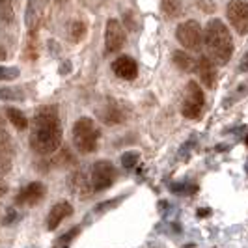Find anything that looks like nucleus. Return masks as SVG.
<instances>
[{
  "label": "nucleus",
  "instance_id": "2eb2a0df",
  "mask_svg": "<svg viewBox=\"0 0 248 248\" xmlns=\"http://www.w3.org/2000/svg\"><path fill=\"white\" fill-rule=\"evenodd\" d=\"M124 118L125 116L122 114V110L118 108V105L114 101H108L107 107L101 110V120L105 124H120V122H124Z\"/></svg>",
  "mask_w": 248,
  "mask_h": 248
},
{
  "label": "nucleus",
  "instance_id": "39448f33",
  "mask_svg": "<svg viewBox=\"0 0 248 248\" xmlns=\"http://www.w3.org/2000/svg\"><path fill=\"white\" fill-rule=\"evenodd\" d=\"M116 181V168L108 161H99L92 166L90 185L95 192H103Z\"/></svg>",
  "mask_w": 248,
  "mask_h": 248
},
{
  "label": "nucleus",
  "instance_id": "6ab92c4d",
  "mask_svg": "<svg viewBox=\"0 0 248 248\" xmlns=\"http://www.w3.org/2000/svg\"><path fill=\"white\" fill-rule=\"evenodd\" d=\"M0 19L4 23H13V19H15V0H0Z\"/></svg>",
  "mask_w": 248,
  "mask_h": 248
},
{
  "label": "nucleus",
  "instance_id": "f3484780",
  "mask_svg": "<svg viewBox=\"0 0 248 248\" xmlns=\"http://www.w3.org/2000/svg\"><path fill=\"white\" fill-rule=\"evenodd\" d=\"M174 63L181 71H194L196 69V62L192 60V56L183 52V50H175L174 52Z\"/></svg>",
  "mask_w": 248,
  "mask_h": 248
},
{
  "label": "nucleus",
  "instance_id": "7ed1b4c3",
  "mask_svg": "<svg viewBox=\"0 0 248 248\" xmlns=\"http://www.w3.org/2000/svg\"><path fill=\"white\" fill-rule=\"evenodd\" d=\"M73 142L80 153H93L99 142V129L92 118H78L73 125Z\"/></svg>",
  "mask_w": 248,
  "mask_h": 248
},
{
  "label": "nucleus",
  "instance_id": "5701e85b",
  "mask_svg": "<svg viewBox=\"0 0 248 248\" xmlns=\"http://www.w3.org/2000/svg\"><path fill=\"white\" fill-rule=\"evenodd\" d=\"M73 186H75V192L80 196V194H82V190H84V188H88L86 177H84L82 174H77L73 177ZM82 196H84V194H82Z\"/></svg>",
  "mask_w": 248,
  "mask_h": 248
},
{
  "label": "nucleus",
  "instance_id": "9b49d317",
  "mask_svg": "<svg viewBox=\"0 0 248 248\" xmlns=\"http://www.w3.org/2000/svg\"><path fill=\"white\" fill-rule=\"evenodd\" d=\"M71 215H73V207H71L69 202H58V203H54L50 207L49 215H47V230H50V232L56 230Z\"/></svg>",
  "mask_w": 248,
  "mask_h": 248
},
{
  "label": "nucleus",
  "instance_id": "20e7f679",
  "mask_svg": "<svg viewBox=\"0 0 248 248\" xmlns=\"http://www.w3.org/2000/svg\"><path fill=\"white\" fill-rule=\"evenodd\" d=\"M177 41L188 50H200L203 43V30L196 21H185L175 30Z\"/></svg>",
  "mask_w": 248,
  "mask_h": 248
},
{
  "label": "nucleus",
  "instance_id": "ddd939ff",
  "mask_svg": "<svg viewBox=\"0 0 248 248\" xmlns=\"http://www.w3.org/2000/svg\"><path fill=\"white\" fill-rule=\"evenodd\" d=\"M41 0H28V10H26V26H28V32H30V39L34 37V32L39 26L41 21Z\"/></svg>",
  "mask_w": 248,
  "mask_h": 248
},
{
  "label": "nucleus",
  "instance_id": "b1692460",
  "mask_svg": "<svg viewBox=\"0 0 248 248\" xmlns=\"http://www.w3.org/2000/svg\"><path fill=\"white\" fill-rule=\"evenodd\" d=\"M138 159H140V155H138L137 151H129V153H125L124 157H122V162H124L125 168H133L138 162Z\"/></svg>",
  "mask_w": 248,
  "mask_h": 248
},
{
  "label": "nucleus",
  "instance_id": "f257e3e1",
  "mask_svg": "<svg viewBox=\"0 0 248 248\" xmlns=\"http://www.w3.org/2000/svg\"><path fill=\"white\" fill-rule=\"evenodd\" d=\"M62 144V124L54 105L39 107L32 120L30 148L39 155H50Z\"/></svg>",
  "mask_w": 248,
  "mask_h": 248
},
{
  "label": "nucleus",
  "instance_id": "9d476101",
  "mask_svg": "<svg viewBox=\"0 0 248 248\" xmlns=\"http://www.w3.org/2000/svg\"><path fill=\"white\" fill-rule=\"evenodd\" d=\"M112 71L124 80H135L138 75V65L131 56H120L112 62Z\"/></svg>",
  "mask_w": 248,
  "mask_h": 248
},
{
  "label": "nucleus",
  "instance_id": "a211bd4d",
  "mask_svg": "<svg viewBox=\"0 0 248 248\" xmlns=\"http://www.w3.org/2000/svg\"><path fill=\"white\" fill-rule=\"evenodd\" d=\"M161 8L168 17H179L183 12V2L181 0H161Z\"/></svg>",
  "mask_w": 248,
  "mask_h": 248
},
{
  "label": "nucleus",
  "instance_id": "4468645a",
  "mask_svg": "<svg viewBox=\"0 0 248 248\" xmlns=\"http://www.w3.org/2000/svg\"><path fill=\"white\" fill-rule=\"evenodd\" d=\"M13 153V144H12V137L6 129V124H4V118L0 116V161H8L12 159Z\"/></svg>",
  "mask_w": 248,
  "mask_h": 248
},
{
  "label": "nucleus",
  "instance_id": "bb28decb",
  "mask_svg": "<svg viewBox=\"0 0 248 248\" xmlns=\"http://www.w3.org/2000/svg\"><path fill=\"white\" fill-rule=\"evenodd\" d=\"M6 56H8V54H6V49L0 45V60H6Z\"/></svg>",
  "mask_w": 248,
  "mask_h": 248
},
{
  "label": "nucleus",
  "instance_id": "4be33fe9",
  "mask_svg": "<svg viewBox=\"0 0 248 248\" xmlns=\"http://www.w3.org/2000/svg\"><path fill=\"white\" fill-rule=\"evenodd\" d=\"M19 77L17 67H2L0 65V80H15Z\"/></svg>",
  "mask_w": 248,
  "mask_h": 248
},
{
  "label": "nucleus",
  "instance_id": "a878e982",
  "mask_svg": "<svg viewBox=\"0 0 248 248\" xmlns=\"http://www.w3.org/2000/svg\"><path fill=\"white\" fill-rule=\"evenodd\" d=\"M239 69H241V71H248V50H247V54L243 56L241 63H239Z\"/></svg>",
  "mask_w": 248,
  "mask_h": 248
},
{
  "label": "nucleus",
  "instance_id": "423d86ee",
  "mask_svg": "<svg viewBox=\"0 0 248 248\" xmlns=\"http://www.w3.org/2000/svg\"><path fill=\"white\" fill-rule=\"evenodd\" d=\"M203 103H205V97H203V90L200 88V84L198 82H194V80L188 82L186 93H185V101H183V107H181L183 116L188 118V120H196L200 114H202Z\"/></svg>",
  "mask_w": 248,
  "mask_h": 248
},
{
  "label": "nucleus",
  "instance_id": "412c9836",
  "mask_svg": "<svg viewBox=\"0 0 248 248\" xmlns=\"http://www.w3.org/2000/svg\"><path fill=\"white\" fill-rule=\"evenodd\" d=\"M86 32H88V26L84 21H73L71 30H69V34H71V39H73V41H82L84 36H86Z\"/></svg>",
  "mask_w": 248,
  "mask_h": 248
},
{
  "label": "nucleus",
  "instance_id": "cd10ccee",
  "mask_svg": "<svg viewBox=\"0 0 248 248\" xmlns=\"http://www.w3.org/2000/svg\"><path fill=\"white\" fill-rule=\"evenodd\" d=\"M4 192H6V186H4V185H2V183H0V196H2Z\"/></svg>",
  "mask_w": 248,
  "mask_h": 248
},
{
  "label": "nucleus",
  "instance_id": "0eeeda50",
  "mask_svg": "<svg viewBox=\"0 0 248 248\" xmlns=\"http://www.w3.org/2000/svg\"><path fill=\"white\" fill-rule=\"evenodd\" d=\"M226 15L232 26L235 28L237 34L245 36L248 34V2L245 0H230L228 8H226Z\"/></svg>",
  "mask_w": 248,
  "mask_h": 248
},
{
  "label": "nucleus",
  "instance_id": "aec40b11",
  "mask_svg": "<svg viewBox=\"0 0 248 248\" xmlns=\"http://www.w3.org/2000/svg\"><path fill=\"white\" fill-rule=\"evenodd\" d=\"M0 99L2 101H23L25 99V93H23L21 88L6 86V88H0Z\"/></svg>",
  "mask_w": 248,
  "mask_h": 248
},
{
  "label": "nucleus",
  "instance_id": "393cba45",
  "mask_svg": "<svg viewBox=\"0 0 248 248\" xmlns=\"http://www.w3.org/2000/svg\"><path fill=\"white\" fill-rule=\"evenodd\" d=\"M200 8L203 10V12H209L211 13L215 10V4H213V0H198Z\"/></svg>",
  "mask_w": 248,
  "mask_h": 248
},
{
  "label": "nucleus",
  "instance_id": "f03ea898",
  "mask_svg": "<svg viewBox=\"0 0 248 248\" xmlns=\"http://www.w3.org/2000/svg\"><path fill=\"white\" fill-rule=\"evenodd\" d=\"M203 41L209 52V58L218 65L230 62L232 54H233V39L228 30V26L224 25L220 19H211L205 32H203Z\"/></svg>",
  "mask_w": 248,
  "mask_h": 248
},
{
  "label": "nucleus",
  "instance_id": "6e6552de",
  "mask_svg": "<svg viewBox=\"0 0 248 248\" xmlns=\"http://www.w3.org/2000/svg\"><path fill=\"white\" fill-rule=\"evenodd\" d=\"M125 43V30L118 19H108L105 26V49L107 52L122 50Z\"/></svg>",
  "mask_w": 248,
  "mask_h": 248
},
{
  "label": "nucleus",
  "instance_id": "dca6fc26",
  "mask_svg": "<svg viewBox=\"0 0 248 248\" xmlns=\"http://www.w3.org/2000/svg\"><path fill=\"white\" fill-rule=\"evenodd\" d=\"M6 118L12 122V125L17 129V131H25V129H28V120H26V116L21 110L8 107V108H6Z\"/></svg>",
  "mask_w": 248,
  "mask_h": 248
},
{
  "label": "nucleus",
  "instance_id": "1a4fd4ad",
  "mask_svg": "<svg viewBox=\"0 0 248 248\" xmlns=\"http://www.w3.org/2000/svg\"><path fill=\"white\" fill-rule=\"evenodd\" d=\"M45 185L39 183V181H34V183H28V185L15 196V203L17 205H23V207H34L37 205L41 200L45 198Z\"/></svg>",
  "mask_w": 248,
  "mask_h": 248
},
{
  "label": "nucleus",
  "instance_id": "f8f14e48",
  "mask_svg": "<svg viewBox=\"0 0 248 248\" xmlns=\"http://www.w3.org/2000/svg\"><path fill=\"white\" fill-rule=\"evenodd\" d=\"M196 69H198L202 82L207 88H213L217 84V69H215V63L211 62L209 56H202L196 62Z\"/></svg>",
  "mask_w": 248,
  "mask_h": 248
}]
</instances>
